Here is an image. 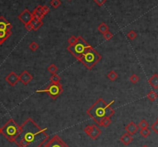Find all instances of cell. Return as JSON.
Here are the masks:
<instances>
[{"label": "cell", "instance_id": "6da1fadb", "mask_svg": "<svg viewBox=\"0 0 158 147\" xmlns=\"http://www.w3.org/2000/svg\"><path fill=\"white\" fill-rule=\"evenodd\" d=\"M20 128V133L15 139L19 147H41L49 138L46 128H40L31 118H28Z\"/></svg>", "mask_w": 158, "mask_h": 147}, {"label": "cell", "instance_id": "7a4b0ae2", "mask_svg": "<svg viewBox=\"0 0 158 147\" xmlns=\"http://www.w3.org/2000/svg\"><path fill=\"white\" fill-rule=\"evenodd\" d=\"M114 103V101H112L110 103H106L102 98L98 99L93 105L89 108L86 111V113L93 119V120L99 124L100 121L106 117H110L113 116L115 111L112 109L110 105Z\"/></svg>", "mask_w": 158, "mask_h": 147}, {"label": "cell", "instance_id": "3957f363", "mask_svg": "<svg viewBox=\"0 0 158 147\" xmlns=\"http://www.w3.org/2000/svg\"><path fill=\"white\" fill-rule=\"evenodd\" d=\"M20 126H19L12 119H9L2 128V134L10 142H15V139L20 133Z\"/></svg>", "mask_w": 158, "mask_h": 147}, {"label": "cell", "instance_id": "277c9868", "mask_svg": "<svg viewBox=\"0 0 158 147\" xmlns=\"http://www.w3.org/2000/svg\"><path fill=\"white\" fill-rule=\"evenodd\" d=\"M90 46V45L89 44L82 36H79L77 43L72 46H69L67 47V50L71 52V54L73 55L74 57L79 60Z\"/></svg>", "mask_w": 158, "mask_h": 147}, {"label": "cell", "instance_id": "5b68a950", "mask_svg": "<svg viewBox=\"0 0 158 147\" xmlns=\"http://www.w3.org/2000/svg\"><path fill=\"white\" fill-rule=\"evenodd\" d=\"M100 59H101V55L98 53L93 47L90 46L86 52V53L82 56V58L79 59V61L87 69H91L98 62H99Z\"/></svg>", "mask_w": 158, "mask_h": 147}, {"label": "cell", "instance_id": "8992f818", "mask_svg": "<svg viewBox=\"0 0 158 147\" xmlns=\"http://www.w3.org/2000/svg\"><path fill=\"white\" fill-rule=\"evenodd\" d=\"M63 91V86H62L60 83H51V84L47 86L45 89H38V90H36V92H46V93L48 94L52 99H56L59 95H61Z\"/></svg>", "mask_w": 158, "mask_h": 147}, {"label": "cell", "instance_id": "52a82bcc", "mask_svg": "<svg viewBox=\"0 0 158 147\" xmlns=\"http://www.w3.org/2000/svg\"><path fill=\"white\" fill-rule=\"evenodd\" d=\"M42 147H70L58 135H55Z\"/></svg>", "mask_w": 158, "mask_h": 147}, {"label": "cell", "instance_id": "ba28073f", "mask_svg": "<svg viewBox=\"0 0 158 147\" xmlns=\"http://www.w3.org/2000/svg\"><path fill=\"white\" fill-rule=\"evenodd\" d=\"M84 132L90 137L92 139H96L102 133L101 129L96 125H87L84 128Z\"/></svg>", "mask_w": 158, "mask_h": 147}, {"label": "cell", "instance_id": "9c48e42d", "mask_svg": "<svg viewBox=\"0 0 158 147\" xmlns=\"http://www.w3.org/2000/svg\"><path fill=\"white\" fill-rule=\"evenodd\" d=\"M18 18L21 22L24 23V25H26L32 20L33 16L31 12L29 11L27 9H26L24 11H23V12H21V14L19 15Z\"/></svg>", "mask_w": 158, "mask_h": 147}, {"label": "cell", "instance_id": "30bf717a", "mask_svg": "<svg viewBox=\"0 0 158 147\" xmlns=\"http://www.w3.org/2000/svg\"><path fill=\"white\" fill-rule=\"evenodd\" d=\"M6 81L9 83L10 86H14L15 85L17 84L19 81V76H18L15 72H11L8 76L5 78Z\"/></svg>", "mask_w": 158, "mask_h": 147}, {"label": "cell", "instance_id": "8fae6325", "mask_svg": "<svg viewBox=\"0 0 158 147\" xmlns=\"http://www.w3.org/2000/svg\"><path fill=\"white\" fill-rule=\"evenodd\" d=\"M32 76L26 70H24V71L22 72V73L19 75V81L21 83L24 84L25 86H27L29 84V83H30L32 80Z\"/></svg>", "mask_w": 158, "mask_h": 147}, {"label": "cell", "instance_id": "7c38bea8", "mask_svg": "<svg viewBox=\"0 0 158 147\" xmlns=\"http://www.w3.org/2000/svg\"><path fill=\"white\" fill-rule=\"evenodd\" d=\"M125 130H126L127 133L130 134L132 136V135H134V134L137 133L138 130H139V126L137 125H136L134 122L131 121L125 126Z\"/></svg>", "mask_w": 158, "mask_h": 147}, {"label": "cell", "instance_id": "4fadbf2b", "mask_svg": "<svg viewBox=\"0 0 158 147\" xmlns=\"http://www.w3.org/2000/svg\"><path fill=\"white\" fill-rule=\"evenodd\" d=\"M12 25L3 16H0V29L1 30H6V31H11Z\"/></svg>", "mask_w": 158, "mask_h": 147}, {"label": "cell", "instance_id": "5bb4252c", "mask_svg": "<svg viewBox=\"0 0 158 147\" xmlns=\"http://www.w3.org/2000/svg\"><path fill=\"white\" fill-rule=\"evenodd\" d=\"M32 13L33 18H38L39 19H42V20H43V17L45 16V14L43 13L42 6H38L32 12Z\"/></svg>", "mask_w": 158, "mask_h": 147}, {"label": "cell", "instance_id": "9a60e30c", "mask_svg": "<svg viewBox=\"0 0 158 147\" xmlns=\"http://www.w3.org/2000/svg\"><path fill=\"white\" fill-rule=\"evenodd\" d=\"M120 142H121L123 144H124L125 146H128L132 143V141H133V137L131 136L130 134H129L126 133L123 134L122 136H120Z\"/></svg>", "mask_w": 158, "mask_h": 147}, {"label": "cell", "instance_id": "2e32d148", "mask_svg": "<svg viewBox=\"0 0 158 147\" xmlns=\"http://www.w3.org/2000/svg\"><path fill=\"white\" fill-rule=\"evenodd\" d=\"M149 84L154 89H158V74L155 73L148 80Z\"/></svg>", "mask_w": 158, "mask_h": 147}, {"label": "cell", "instance_id": "e0dca14e", "mask_svg": "<svg viewBox=\"0 0 158 147\" xmlns=\"http://www.w3.org/2000/svg\"><path fill=\"white\" fill-rule=\"evenodd\" d=\"M11 31H6V30H1L0 29V45H2L9 36H11Z\"/></svg>", "mask_w": 158, "mask_h": 147}, {"label": "cell", "instance_id": "ac0fdd59", "mask_svg": "<svg viewBox=\"0 0 158 147\" xmlns=\"http://www.w3.org/2000/svg\"><path fill=\"white\" fill-rule=\"evenodd\" d=\"M33 26V30L34 31H36L37 29H39L43 25V22L42 19H39L38 18H33L32 20L30 22Z\"/></svg>", "mask_w": 158, "mask_h": 147}, {"label": "cell", "instance_id": "d6986e66", "mask_svg": "<svg viewBox=\"0 0 158 147\" xmlns=\"http://www.w3.org/2000/svg\"><path fill=\"white\" fill-rule=\"evenodd\" d=\"M111 123H112L111 119L110 118V117H106V118L103 119L100 121V123L98 124V126H103V127H107L110 125Z\"/></svg>", "mask_w": 158, "mask_h": 147}, {"label": "cell", "instance_id": "ffe728a7", "mask_svg": "<svg viewBox=\"0 0 158 147\" xmlns=\"http://www.w3.org/2000/svg\"><path fill=\"white\" fill-rule=\"evenodd\" d=\"M147 97L149 99L150 101H151V102H154V101L156 100L157 99L158 97V95L157 92L154 91V90H151V91H150L147 95Z\"/></svg>", "mask_w": 158, "mask_h": 147}, {"label": "cell", "instance_id": "44dd1931", "mask_svg": "<svg viewBox=\"0 0 158 147\" xmlns=\"http://www.w3.org/2000/svg\"><path fill=\"white\" fill-rule=\"evenodd\" d=\"M97 29H98V30H99L102 34L106 33V32L109 31V26L106 24V23H104V22H103V23H101V24L99 25Z\"/></svg>", "mask_w": 158, "mask_h": 147}, {"label": "cell", "instance_id": "7402d4cb", "mask_svg": "<svg viewBox=\"0 0 158 147\" xmlns=\"http://www.w3.org/2000/svg\"><path fill=\"white\" fill-rule=\"evenodd\" d=\"M118 77V74L115 71H112L109 72L108 74H107V78L110 79V81H115Z\"/></svg>", "mask_w": 158, "mask_h": 147}, {"label": "cell", "instance_id": "603a6c76", "mask_svg": "<svg viewBox=\"0 0 158 147\" xmlns=\"http://www.w3.org/2000/svg\"><path fill=\"white\" fill-rule=\"evenodd\" d=\"M150 129H149L148 128H145V129H142L140 130V134L144 137V138H147L150 135Z\"/></svg>", "mask_w": 158, "mask_h": 147}, {"label": "cell", "instance_id": "cb8c5ba5", "mask_svg": "<svg viewBox=\"0 0 158 147\" xmlns=\"http://www.w3.org/2000/svg\"><path fill=\"white\" fill-rule=\"evenodd\" d=\"M47 70L52 74H54L58 71V67H57L55 64H51L48 66Z\"/></svg>", "mask_w": 158, "mask_h": 147}, {"label": "cell", "instance_id": "d4e9b609", "mask_svg": "<svg viewBox=\"0 0 158 147\" xmlns=\"http://www.w3.org/2000/svg\"><path fill=\"white\" fill-rule=\"evenodd\" d=\"M51 83H59L60 82V76L57 73L52 74V76L50 77Z\"/></svg>", "mask_w": 158, "mask_h": 147}, {"label": "cell", "instance_id": "484cf974", "mask_svg": "<svg viewBox=\"0 0 158 147\" xmlns=\"http://www.w3.org/2000/svg\"><path fill=\"white\" fill-rule=\"evenodd\" d=\"M138 126H139V128H140V129H145V128H148V126H149V123H148V122H147V120L142 119V120L139 123V124H138Z\"/></svg>", "mask_w": 158, "mask_h": 147}, {"label": "cell", "instance_id": "4316f807", "mask_svg": "<svg viewBox=\"0 0 158 147\" xmlns=\"http://www.w3.org/2000/svg\"><path fill=\"white\" fill-rule=\"evenodd\" d=\"M140 80V78H139V76L137 75V74H132L130 76V81L131 83H133V84H136V83H137Z\"/></svg>", "mask_w": 158, "mask_h": 147}, {"label": "cell", "instance_id": "83f0119b", "mask_svg": "<svg viewBox=\"0 0 158 147\" xmlns=\"http://www.w3.org/2000/svg\"><path fill=\"white\" fill-rule=\"evenodd\" d=\"M137 33L135 32V31H133V30H131V31H130L128 33H127V38H128L129 39H130V40L135 39L137 38Z\"/></svg>", "mask_w": 158, "mask_h": 147}, {"label": "cell", "instance_id": "f1b7e54d", "mask_svg": "<svg viewBox=\"0 0 158 147\" xmlns=\"http://www.w3.org/2000/svg\"><path fill=\"white\" fill-rule=\"evenodd\" d=\"M77 41H78V37H76L75 36H72L68 39V43L70 44V46H72V45L76 44Z\"/></svg>", "mask_w": 158, "mask_h": 147}, {"label": "cell", "instance_id": "f546056e", "mask_svg": "<svg viewBox=\"0 0 158 147\" xmlns=\"http://www.w3.org/2000/svg\"><path fill=\"white\" fill-rule=\"evenodd\" d=\"M50 5H51L54 9H57V8L61 5V1H60V0H52V1L50 2Z\"/></svg>", "mask_w": 158, "mask_h": 147}, {"label": "cell", "instance_id": "4dcf8cb0", "mask_svg": "<svg viewBox=\"0 0 158 147\" xmlns=\"http://www.w3.org/2000/svg\"><path fill=\"white\" fill-rule=\"evenodd\" d=\"M30 49H31L32 52L36 51V50L39 49V44L37 42H34V41L33 42H32L30 45Z\"/></svg>", "mask_w": 158, "mask_h": 147}, {"label": "cell", "instance_id": "1f68e13d", "mask_svg": "<svg viewBox=\"0 0 158 147\" xmlns=\"http://www.w3.org/2000/svg\"><path fill=\"white\" fill-rule=\"evenodd\" d=\"M151 129L155 133L158 134V119L154 123H153L151 125Z\"/></svg>", "mask_w": 158, "mask_h": 147}, {"label": "cell", "instance_id": "d6a6232c", "mask_svg": "<svg viewBox=\"0 0 158 147\" xmlns=\"http://www.w3.org/2000/svg\"><path fill=\"white\" fill-rule=\"evenodd\" d=\"M113 33H112L110 31H107L106 33L103 34V37L106 40H110V39L113 38Z\"/></svg>", "mask_w": 158, "mask_h": 147}, {"label": "cell", "instance_id": "836d02e7", "mask_svg": "<svg viewBox=\"0 0 158 147\" xmlns=\"http://www.w3.org/2000/svg\"><path fill=\"white\" fill-rule=\"evenodd\" d=\"M99 6H102L106 2V0H93Z\"/></svg>", "mask_w": 158, "mask_h": 147}, {"label": "cell", "instance_id": "e575fe53", "mask_svg": "<svg viewBox=\"0 0 158 147\" xmlns=\"http://www.w3.org/2000/svg\"><path fill=\"white\" fill-rule=\"evenodd\" d=\"M26 29H27L28 31H32V30H33V26H32V25L31 22L30 23H28V24L25 25Z\"/></svg>", "mask_w": 158, "mask_h": 147}, {"label": "cell", "instance_id": "d590c367", "mask_svg": "<svg viewBox=\"0 0 158 147\" xmlns=\"http://www.w3.org/2000/svg\"><path fill=\"white\" fill-rule=\"evenodd\" d=\"M43 13L45 14V16H46V15L50 12V8H49L48 6H43Z\"/></svg>", "mask_w": 158, "mask_h": 147}, {"label": "cell", "instance_id": "8d00e7d4", "mask_svg": "<svg viewBox=\"0 0 158 147\" xmlns=\"http://www.w3.org/2000/svg\"><path fill=\"white\" fill-rule=\"evenodd\" d=\"M141 147H149V146H147V145H144V146H142Z\"/></svg>", "mask_w": 158, "mask_h": 147}, {"label": "cell", "instance_id": "74e56055", "mask_svg": "<svg viewBox=\"0 0 158 147\" xmlns=\"http://www.w3.org/2000/svg\"><path fill=\"white\" fill-rule=\"evenodd\" d=\"M2 133V128H0V134Z\"/></svg>", "mask_w": 158, "mask_h": 147}, {"label": "cell", "instance_id": "f35d334b", "mask_svg": "<svg viewBox=\"0 0 158 147\" xmlns=\"http://www.w3.org/2000/svg\"><path fill=\"white\" fill-rule=\"evenodd\" d=\"M69 1H70V0H69Z\"/></svg>", "mask_w": 158, "mask_h": 147}, {"label": "cell", "instance_id": "ab89813d", "mask_svg": "<svg viewBox=\"0 0 158 147\" xmlns=\"http://www.w3.org/2000/svg\"><path fill=\"white\" fill-rule=\"evenodd\" d=\"M157 119H158V118H157Z\"/></svg>", "mask_w": 158, "mask_h": 147}]
</instances>
